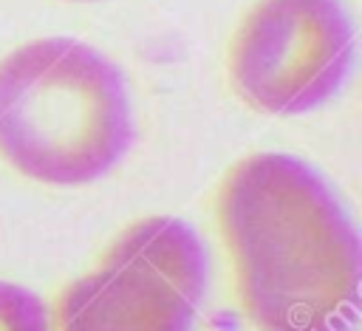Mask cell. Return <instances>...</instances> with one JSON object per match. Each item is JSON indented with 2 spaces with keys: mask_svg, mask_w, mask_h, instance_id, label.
I'll return each instance as SVG.
<instances>
[{
  "mask_svg": "<svg viewBox=\"0 0 362 331\" xmlns=\"http://www.w3.org/2000/svg\"><path fill=\"white\" fill-rule=\"evenodd\" d=\"M218 226L257 331H351L359 235L328 184L288 153H252L223 178Z\"/></svg>",
  "mask_w": 362,
  "mask_h": 331,
  "instance_id": "cell-1",
  "label": "cell"
},
{
  "mask_svg": "<svg viewBox=\"0 0 362 331\" xmlns=\"http://www.w3.org/2000/svg\"><path fill=\"white\" fill-rule=\"evenodd\" d=\"M122 71L74 37L23 42L0 59V156L25 178L79 187L133 147Z\"/></svg>",
  "mask_w": 362,
  "mask_h": 331,
  "instance_id": "cell-2",
  "label": "cell"
},
{
  "mask_svg": "<svg viewBox=\"0 0 362 331\" xmlns=\"http://www.w3.org/2000/svg\"><path fill=\"white\" fill-rule=\"evenodd\" d=\"M206 289V255L178 218L130 223L96 269L54 303V331H192Z\"/></svg>",
  "mask_w": 362,
  "mask_h": 331,
  "instance_id": "cell-3",
  "label": "cell"
},
{
  "mask_svg": "<svg viewBox=\"0 0 362 331\" xmlns=\"http://www.w3.org/2000/svg\"><path fill=\"white\" fill-rule=\"evenodd\" d=\"M354 48L339 0H260L232 37L229 82L257 113L300 116L345 85Z\"/></svg>",
  "mask_w": 362,
  "mask_h": 331,
  "instance_id": "cell-4",
  "label": "cell"
},
{
  "mask_svg": "<svg viewBox=\"0 0 362 331\" xmlns=\"http://www.w3.org/2000/svg\"><path fill=\"white\" fill-rule=\"evenodd\" d=\"M0 331H54L45 303L25 286L0 280Z\"/></svg>",
  "mask_w": 362,
  "mask_h": 331,
  "instance_id": "cell-5",
  "label": "cell"
},
{
  "mask_svg": "<svg viewBox=\"0 0 362 331\" xmlns=\"http://www.w3.org/2000/svg\"><path fill=\"white\" fill-rule=\"evenodd\" d=\"M76 3H90V0H76Z\"/></svg>",
  "mask_w": 362,
  "mask_h": 331,
  "instance_id": "cell-6",
  "label": "cell"
}]
</instances>
